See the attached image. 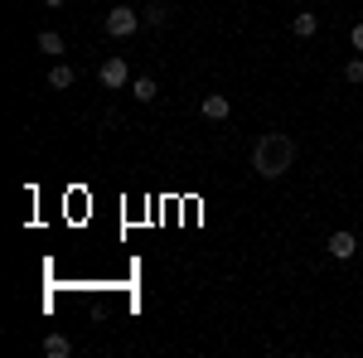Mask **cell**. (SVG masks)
Wrapping results in <instances>:
<instances>
[{
  "instance_id": "cell-1",
  "label": "cell",
  "mask_w": 363,
  "mask_h": 358,
  "mask_svg": "<svg viewBox=\"0 0 363 358\" xmlns=\"http://www.w3.org/2000/svg\"><path fill=\"white\" fill-rule=\"evenodd\" d=\"M291 165H296V140L286 136V131H267V136L252 145V169L262 179H281Z\"/></svg>"
},
{
  "instance_id": "cell-2",
  "label": "cell",
  "mask_w": 363,
  "mask_h": 358,
  "mask_svg": "<svg viewBox=\"0 0 363 358\" xmlns=\"http://www.w3.org/2000/svg\"><path fill=\"white\" fill-rule=\"evenodd\" d=\"M136 29H140V15L131 5H112V10H107V34H112V39H131Z\"/></svg>"
},
{
  "instance_id": "cell-3",
  "label": "cell",
  "mask_w": 363,
  "mask_h": 358,
  "mask_svg": "<svg viewBox=\"0 0 363 358\" xmlns=\"http://www.w3.org/2000/svg\"><path fill=\"white\" fill-rule=\"evenodd\" d=\"M97 78L107 92H121V87H131V68H126V58H107L102 68H97Z\"/></svg>"
},
{
  "instance_id": "cell-4",
  "label": "cell",
  "mask_w": 363,
  "mask_h": 358,
  "mask_svg": "<svg viewBox=\"0 0 363 358\" xmlns=\"http://www.w3.org/2000/svg\"><path fill=\"white\" fill-rule=\"evenodd\" d=\"M325 247H330V257H335V262H349V257L359 252V237H354L349 228H339V233H330V242H325Z\"/></svg>"
},
{
  "instance_id": "cell-5",
  "label": "cell",
  "mask_w": 363,
  "mask_h": 358,
  "mask_svg": "<svg viewBox=\"0 0 363 358\" xmlns=\"http://www.w3.org/2000/svg\"><path fill=\"white\" fill-rule=\"evenodd\" d=\"M203 116H208V121H228V111H233V102H228L223 92H208V97H203Z\"/></svg>"
},
{
  "instance_id": "cell-6",
  "label": "cell",
  "mask_w": 363,
  "mask_h": 358,
  "mask_svg": "<svg viewBox=\"0 0 363 358\" xmlns=\"http://www.w3.org/2000/svg\"><path fill=\"white\" fill-rule=\"evenodd\" d=\"M291 34H296V39H315V34H320V15H310V10H301V15L291 20Z\"/></svg>"
},
{
  "instance_id": "cell-7",
  "label": "cell",
  "mask_w": 363,
  "mask_h": 358,
  "mask_svg": "<svg viewBox=\"0 0 363 358\" xmlns=\"http://www.w3.org/2000/svg\"><path fill=\"white\" fill-rule=\"evenodd\" d=\"M73 83H78L73 63H54V68H49V87H73Z\"/></svg>"
},
{
  "instance_id": "cell-8",
  "label": "cell",
  "mask_w": 363,
  "mask_h": 358,
  "mask_svg": "<svg viewBox=\"0 0 363 358\" xmlns=\"http://www.w3.org/2000/svg\"><path fill=\"white\" fill-rule=\"evenodd\" d=\"M131 97H136V102H155V97H160L155 78H131Z\"/></svg>"
},
{
  "instance_id": "cell-9",
  "label": "cell",
  "mask_w": 363,
  "mask_h": 358,
  "mask_svg": "<svg viewBox=\"0 0 363 358\" xmlns=\"http://www.w3.org/2000/svg\"><path fill=\"white\" fill-rule=\"evenodd\" d=\"M44 354H49V358H68V354H73L68 334H49V339H44Z\"/></svg>"
},
{
  "instance_id": "cell-10",
  "label": "cell",
  "mask_w": 363,
  "mask_h": 358,
  "mask_svg": "<svg viewBox=\"0 0 363 358\" xmlns=\"http://www.w3.org/2000/svg\"><path fill=\"white\" fill-rule=\"evenodd\" d=\"M68 44H63V34H54V29H44L39 34V54H63Z\"/></svg>"
},
{
  "instance_id": "cell-11",
  "label": "cell",
  "mask_w": 363,
  "mask_h": 358,
  "mask_svg": "<svg viewBox=\"0 0 363 358\" xmlns=\"http://www.w3.org/2000/svg\"><path fill=\"white\" fill-rule=\"evenodd\" d=\"M140 20H145V25H150V29H160V25H165V20H169V10H165V5H150V10H145Z\"/></svg>"
},
{
  "instance_id": "cell-12",
  "label": "cell",
  "mask_w": 363,
  "mask_h": 358,
  "mask_svg": "<svg viewBox=\"0 0 363 358\" xmlns=\"http://www.w3.org/2000/svg\"><path fill=\"white\" fill-rule=\"evenodd\" d=\"M344 83H363V58H349V68H344Z\"/></svg>"
},
{
  "instance_id": "cell-13",
  "label": "cell",
  "mask_w": 363,
  "mask_h": 358,
  "mask_svg": "<svg viewBox=\"0 0 363 358\" xmlns=\"http://www.w3.org/2000/svg\"><path fill=\"white\" fill-rule=\"evenodd\" d=\"M349 39H354V49L363 54V25H354V34H349Z\"/></svg>"
},
{
  "instance_id": "cell-14",
  "label": "cell",
  "mask_w": 363,
  "mask_h": 358,
  "mask_svg": "<svg viewBox=\"0 0 363 358\" xmlns=\"http://www.w3.org/2000/svg\"><path fill=\"white\" fill-rule=\"evenodd\" d=\"M44 5H49V10H58V5H68V0H44Z\"/></svg>"
}]
</instances>
